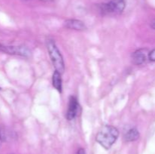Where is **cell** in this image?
Returning <instances> with one entry per match:
<instances>
[{"instance_id": "cell-11", "label": "cell", "mask_w": 155, "mask_h": 154, "mask_svg": "<svg viewBox=\"0 0 155 154\" xmlns=\"http://www.w3.org/2000/svg\"><path fill=\"white\" fill-rule=\"evenodd\" d=\"M148 58L151 61L155 62V49H153L148 53Z\"/></svg>"}, {"instance_id": "cell-1", "label": "cell", "mask_w": 155, "mask_h": 154, "mask_svg": "<svg viewBox=\"0 0 155 154\" xmlns=\"http://www.w3.org/2000/svg\"><path fill=\"white\" fill-rule=\"evenodd\" d=\"M119 131L112 125H104L97 134L95 140L104 149H108L116 142Z\"/></svg>"}, {"instance_id": "cell-5", "label": "cell", "mask_w": 155, "mask_h": 154, "mask_svg": "<svg viewBox=\"0 0 155 154\" xmlns=\"http://www.w3.org/2000/svg\"><path fill=\"white\" fill-rule=\"evenodd\" d=\"M79 104L77 98L74 96H71L69 98V104H68V109L67 112V119L68 120H72L77 116L78 112Z\"/></svg>"}, {"instance_id": "cell-7", "label": "cell", "mask_w": 155, "mask_h": 154, "mask_svg": "<svg viewBox=\"0 0 155 154\" xmlns=\"http://www.w3.org/2000/svg\"><path fill=\"white\" fill-rule=\"evenodd\" d=\"M15 135L13 131H9L5 127L0 125V148L4 142L12 141L15 140Z\"/></svg>"}, {"instance_id": "cell-13", "label": "cell", "mask_w": 155, "mask_h": 154, "mask_svg": "<svg viewBox=\"0 0 155 154\" xmlns=\"http://www.w3.org/2000/svg\"><path fill=\"white\" fill-rule=\"evenodd\" d=\"M151 27L152 29H154V30H155V19L153 20V21L151 22Z\"/></svg>"}, {"instance_id": "cell-14", "label": "cell", "mask_w": 155, "mask_h": 154, "mask_svg": "<svg viewBox=\"0 0 155 154\" xmlns=\"http://www.w3.org/2000/svg\"><path fill=\"white\" fill-rule=\"evenodd\" d=\"M42 2H54L55 0H40Z\"/></svg>"}, {"instance_id": "cell-9", "label": "cell", "mask_w": 155, "mask_h": 154, "mask_svg": "<svg viewBox=\"0 0 155 154\" xmlns=\"http://www.w3.org/2000/svg\"><path fill=\"white\" fill-rule=\"evenodd\" d=\"M52 85L58 91L61 92L62 91V79L61 73L58 71H54L52 75Z\"/></svg>"}, {"instance_id": "cell-6", "label": "cell", "mask_w": 155, "mask_h": 154, "mask_svg": "<svg viewBox=\"0 0 155 154\" xmlns=\"http://www.w3.org/2000/svg\"><path fill=\"white\" fill-rule=\"evenodd\" d=\"M64 27L71 30L83 31L86 30V26L83 21L77 19H68L64 21Z\"/></svg>"}, {"instance_id": "cell-8", "label": "cell", "mask_w": 155, "mask_h": 154, "mask_svg": "<svg viewBox=\"0 0 155 154\" xmlns=\"http://www.w3.org/2000/svg\"><path fill=\"white\" fill-rule=\"evenodd\" d=\"M147 60V50L139 49L135 51L133 54V60L135 64L141 65L145 63Z\"/></svg>"}, {"instance_id": "cell-2", "label": "cell", "mask_w": 155, "mask_h": 154, "mask_svg": "<svg viewBox=\"0 0 155 154\" xmlns=\"http://www.w3.org/2000/svg\"><path fill=\"white\" fill-rule=\"evenodd\" d=\"M46 46L54 69L60 73L63 74L65 70L64 62L54 41L52 39H48L46 42Z\"/></svg>"}, {"instance_id": "cell-10", "label": "cell", "mask_w": 155, "mask_h": 154, "mask_svg": "<svg viewBox=\"0 0 155 154\" xmlns=\"http://www.w3.org/2000/svg\"><path fill=\"white\" fill-rule=\"evenodd\" d=\"M139 132L136 128H132V129L129 130L127 132V134L124 136L126 141L132 142L135 141V140H138L139 138Z\"/></svg>"}, {"instance_id": "cell-4", "label": "cell", "mask_w": 155, "mask_h": 154, "mask_svg": "<svg viewBox=\"0 0 155 154\" xmlns=\"http://www.w3.org/2000/svg\"><path fill=\"white\" fill-rule=\"evenodd\" d=\"M0 51L7 53L10 54H15V55L22 56V57H28L31 55V51L24 45H20V46H8V45H5L0 43Z\"/></svg>"}, {"instance_id": "cell-3", "label": "cell", "mask_w": 155, "mask_h": 154, "mask_svg": "<svg viewBox=\"0 0 155 154\" xmlns=\"http://www.w3.org/2000/svg\"><path fill=\"white\" fill-rule=\"evenodd\" d=\"M126 7L125 0H111L108 3L102 4L101 9L105 14H121Z\"/></svg>"}, {"instance_id": "cell-12", "label": "cell", "mask_w": 155, "mask_h": 154, "mask_svg": "<svg viewBox=\"0 0 155 154\" xmlns=\"http://www.w3.org/2000/svg\"><path fill=\"white\" fill-rule=\"evenodd\" d=\"M77 154H86V151L83 148H80V149L77 150Z\"/></svg>"}]
</instances>
